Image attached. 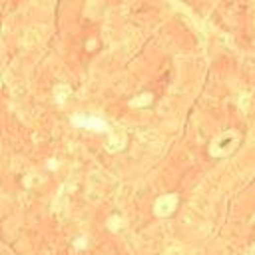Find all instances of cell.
Returning a JSON list of instances; mask_svg holds the SVG:
<instances>
[{
	"label": "cell",
	"mask_w": 255,
	"mask_h": 255,
	"mask_svg": "<svg viewBox=\"0 0 255 255\" xmlns=\"http://www.w3.org/2000/svg\"><path fill=\"white\" fill-rule=\"evenodd\" d=\"M74 124H78L82 128H88V130H104V122H102L100 118H84V116L80 118V116H76Z\"/></svg>",
	"instance_id": "6da1fadb"
}]
</instances>
